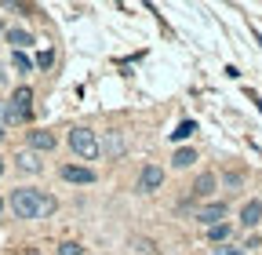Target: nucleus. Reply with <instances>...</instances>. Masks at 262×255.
<instances>
[{
	"mask_svg": "<svg viewBox=\"0 0 262 255\" xmlns=\"http://www.w3.org/2000/svg\"><path fill=\"white\" fill-rule=\"evenodd\" d=\"M258 244H262V237H248V241H244V251H255Z\"/></svg>",
	"mask_w": 262,
	"mask_h": 255,
	"instance_id": "4be33fe9",
	"label": "nucleus"
},
{
	"mask_svg": "<svg viewBox=\"0 0 262 255\" xmlns=\"http://www.w3.org/2000/svg\"><path fill=\"white\" fill-rule=\"evenodd\" d=\"M11 106L15 110H22V113H29V106H33V88H15V95H11Z\"/></svg>",
	"mask_w": 262,
	"mask_h": 255,
	"instance_id": "ddd939ff",
	"label": "nucleus"
},
{
	"mask_svg": "<svg viewBox=\"0 0 262 255\" xmlns=\"http://www.w3.org/2000/svg\"><path fill=\"white\" fill-rule=\"evenodd\" d=\"M4 135H8V132H4V124H0V142H4Z\"/></svg>",
	"mask_w": 262,
	"mask_h": 255,
	"instance_id": "5701e85b",
	"label": "nucleus"
},
{
	"mask_svg": "<svg viewBox=\"0 0 262 255\" xmlns=\"http://www.w3.org/2000/svg\"><path fill=\"white\" fill-rule=\"evenodd\" d=\"M0 175H4V157H0Z\"/></svg>",
	"mask_w": 262,
	"mask_h": 255,
	"instance_id": "b1692460",
	"label": "nucleus"
},
{
	"mask_svg": "<svg viewBox=\"0 0 262 255\" xmlns=\"http://www.w3.org/2000/svg\"><path fill=\"white\" fill-rule=\"evenodd\" d=\"M4 40H8L15 51H22V48L33 44V33H29V29H22V26H11V29H4Z\"/></svg>",
	"mask_w": 262,
	"mask_h": 255,
	"instance_id": "9d476101",
	"label": "nucleus"
},
{
	"mask_svg": "<svg viewBox=\"0 0 262 255\" xmlns=\"http://www.w3.org/2000/svg\"><path fill=\"white\" fill-rule=\"evenodd\" d=\"M193 132H196V124H193V120H182V124L175 128V132H171V139H175V142H186Z\"/></svg>",
	"mask_w": 262,
	"mask_h": 255,
	"instance_id": "2eb2a0df",
	"label": "nucleus"
},
{
	"mask_svg": "<svg viewBox=\"0 0 262 255\" xmlns=\"http://www.w3.org/2000/svg\"><path fill=\"white\" fill-rule=\"evenodd\" d=\"M211 255H248V251H244V248H233V244H219Z\"/></svg>",
	"mask_w": 262,
	"mask_h": 255,
	"instance_id": "aec40b11",
	"label": "nucleus"
},
{
	"mask_svg": "<svg viewBox=\"0 0 262 255\" xmlns=\"http://www.w3.org/2000/svg\"><path fill=\"white\" fill-rule=\"evenodd\" d=\"M26 146H29L33 153H48V150H55V135H51V132H40V128H37V132H29V135H26Z\"/></svg>",
	"mask_w": 262,
	"mask_h": 255,
	"instance_id": "6e6552de",
	"label": "nucleus"
},
{
	"mask_svg": "<svg viewBox=\"0 0 262 255\" xmlns=\"http://www.w3.org/2000/svg\"><path fill=\"white\" fill-rule=\"evenodd\" d=\"M11 211L18 219H29V222H37V219H51L58 211V201L51 194H44V189H33V186H18L11 189Z\"/></svg>",
	"mask_w": 262,
	"mask_h": 255,
	"instance_id": "f257e3e1",
	"label": "nucleus"
},
{
	"mask_svg": "<svg viewBox=\"0 0 262 255\" xmlns=\"http://www.w3.org/2000/svg\"><path fill=\"white\" fill-rule=\"evenodd\" d=\"M58 175H62L66 182H73V186H91V182H95V172L84 168V164H62Z\"/></svg>",
	"mask_w": 262,
	"mask_h": 255,
	"instance_id": "39448f33",
	"label": "nucleus"
},
{
	"mask_svg": "<svg viewBox=\"0 0 262 255\" xmlns=\"http://www.w3.org/2000/svg\"><path fill=\"white\" fill-rule=\"evenodd\" d=\"M11 66H15L18 73H33V62H29L22 51H15V55H11Z\"/></svg>",
	"mask_w": 262,
	"mask_h": 255,
	"instance_id": "a211bd4d",
	"label": "nucleus"
},
{
	"mask_svg": "<svg viewBox=\"0 0 262 255\" xmlns=\"http://www.w3.org/2000/svg\"><path fill=\"white\" fill-rule=\"evenodd\" d=\"M51 62H55V55H51V51H40V58H37V66H40V70H48Z\"/></svg>",
	"mask_w": 262,
	"mask_h": 255,
	"instance_id": "412c9836",
	"label": "nucleus"
},
{
	"mask_svg": "<svg viewBox=\"0 0 262 255\" xmlns=\"http://www.w3.org/2000/svg\"><path fill=\"white\" fill-rule=\"evenodd\" d=\"M193 161H196V150H189V146L175 150V157H171V164H175V168H189Z\"/></svg>",
	"mask_w": 262,
	"mask_h": 255,
	"instance_id": "4468645a",
	"label": "nucleus"
},
{
	"mask_svg": "<svg viewBox=\"0 0 262 255\" xmlns=\"http://www.w3.org/2000/svg\"><path fill=\"white\" fill-rule=\"evenodd\" d=\"M55 255H84V244H77V241H62V244L55 248Z\"/></svg>",
	"mask_w": 262,
	"mask_h": 255,
	"instance_id": "f3484780",
	"label": "nucleus"
},
{
	"mask_svg": "<svg viewBox=\"0 0 262 255\" xmlns=\"http://www.w3.org/2000/svg\"><path fill=\"white\" fill-rule=\"evenodd\" d=\"M229 237V222H219V226H208V241H215V244H222Z\"/></svg>",
	"mask_w": 262,
	"mask_h": 255,
	"instance_id": "dca6fc26",
	"label": "nucleus"
},
{
	"mask_svg": "<svg viewBox=\"0 0 262 255\" xmlns=\"http://www.w3.org/2000/svg\"><path fill=\"white\" fill-rule=\"evenodd\" d=\"M131 244H135V251H142V255H153V251H157V244H153V241H142V237H135Z\"/></svg>",
	"mask_w": 262,
	"mask_h": 255,
	"instance_id": "6ab92c4d",
	"label": "nucleus"
},
{
	"mask_svg": "<svg viewBox=\"0 0 262 255\" xmlns=\"http://www.w3.org/2000/svg\"><path fill=\"white\" fill-rule=\"evenodd\" d=\"M29 255H40V251H37V248H33V251H29Z\"/></svg>",
	"mask_w": 262,
	"mask_h": 255,
	"instance_id": "393cba45",
	"label": "nucleus"
},
{
	"mask_svg": "<svg viewBox=\"0 0 262 255\" xmlns=\"http://www.w3.org/2000/svg\"><path fill=\"white\" fill-rule=\"evenodd\" d=\"M70 150L80 157V161H98V157H102L98 135L91 132V128H73V132H70Z\"/></svg>",
	"mask_w": 262,
	"mask_h": 255,
	"instance_id": "f03ea898",
	"label": "nucleus"
},
{
	"mask_svg": "<svg viewBox=\"0 0 262 255\" xmlns=\"http://www.w3.org/2000/svg\"><path fill=\"white\" fill-rule=\"evenodd\" d=\"M15 164H18V172H33V175L44 168V164L37 161V153H33V150H22V153L15 157Z\"/></svg>",
	"mask_w": 262,
	"mask_h": 255,
	"instance_id": "f8f14e48",
	"label": "nucleus"
},
{
	"mask_svg": "<svg viewBox=\"0 0 262 255\" xmlns=\"http://www.w3.org/2000/svg\"><path fill=\"white\" fill-rule=\"evenodd\" d=\"M262 222V201H248L244 208H241V226L244 230H255Z\"/></svg>",
	"mask_w": 262,
	"mask_h": 255,
	"instance_id": "1a4fd4ad",
	"label": "nucleus"
},
{
	"mask_svg": "<svg viewBox=\"0 0 262 255\" xmlns=\"http://www.w3.org/2000/svg\"><path fill=\"white\" fill-rule=\"evenodd\" d=\"M22 120H29V113L15 110L11 99H0V124H22Z\"/></svg>",
	"mask_w": 262,
	"mask_h": 255,
	"instance_id": "9b49d317",
	"label": "nucleus"
},
{
	"mask_svg": "<svg viewBox=\"0 0 262 255\" xmlns=\"http://www.w3.org/2000/svg\"><path fill=\"white\" fill-rule=\"evenodd\" d=\"M160 182H164V168L160 164H146L139 172V194H157Z\"/></svg>",
	"mask_w": 262,
	"mask_h": 255,
	"instance_id": "20e7f679",
	"label": "nucleus"
},
{
	"mask_svg": "<svg viewBox=\"0 0 262 255\" xmlns=\"http://www.w3.org/2000/svg\"><path fill=\"white\" fill-rule=\"evenodd\" d=\"M0 37H4V26H0Z\"/></svg>",
	"mask_w": 262,
	"mask_h": 255,
	"instance_id": "a878e982",
	"label": "nucleus"
},
{
	"mask_svg": "<svg viewBox=\"0 0 262 255\" xmlns=\"http://www.w3.org/2000/svg\"><path fill=\"white\" fill-rule=\"evenodd\" d=\"M193 219L201 222L204 230H208V226H219V222L226 219V204H222V201H211V204H204V208H196Z\"/></svg>",
	"mask_w": 262,
	"mask_h": 255,
	"instance_id": "7ed1b4c3",
	"label": "nucleus"
},
{
	"mask_svg": "<svg viewBox=\"0 0 262 255\" xmlns=\"http://www.w3.org/2000/svg\"><path fill=\"white\" fill-rule=\"evenodd\" d=\"M215 186H219V179H215L211 172H204V175H196V182H193V189H189V197H193V201H208V197L215 194Z\"/></svg>",
	"mask_w": 262,
	"mask_h": 255,
	"instance_id": "423d86ee",
	"label": "nucleus"
},
{
	"mask_svg": "<svg viewBox=\"0 0 262 255\" xmlns=\"http://www.w3.org/2000/svg\"><path fill=\"white\" fill-rule=\"evenodd\" d=\"M98 150H102L106 157H120V153L127 150V142H124L120 132H102V139H98Z\"/></svg>",
	"mask_w": 262,
	"mask_h": 255,
	"instance_id": "0eeeda50",
	"label": "nucleus"
}]
</instances>
